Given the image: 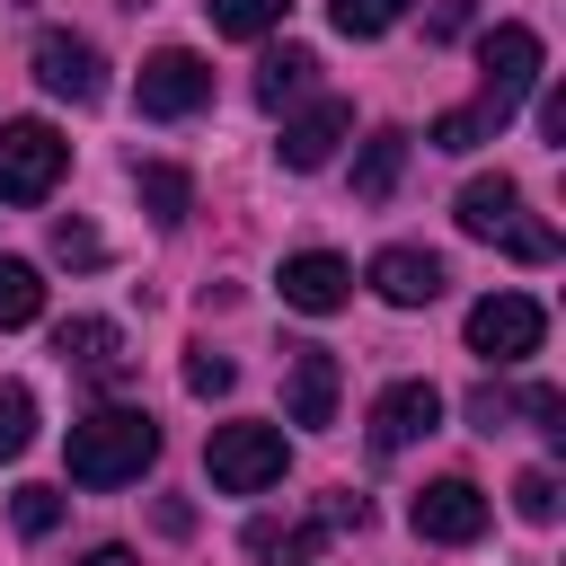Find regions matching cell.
Segmentation results:
<instances>
[{
    "label": "cell",
    "instance_id": "ba28073f",
    "mask_svg": "<svg viewBox=\"0 0 566 566\" xmlns=\"http://www.w3.org/2000/svg\"><path fill=\"white\" fill-rule=\"evenodd\" d=\"M442 424V389L433 380H389L380 398H371V451L389 460V451H407V442H424Z\"/></svg>",
    "mask_w": 566,
    "mask_h": 566
},
{
    "label": "cell",
    "instance_id": "4fadbf2b",
    "mask_svg": "<svg viewBox=\"0 0 566 566\" xmlns=\"http://www.w3.org/2000/svg\"><path fill=\"white\" fill-rule=\"evenodd\" d=\"M371 292H380L389 310H424V301L442 292V256H433V248H380V256H371Z\"/></svg>",
    "mask_w": 566,
    "mask_h": 566
},
{
    "label": "cell",
    "instance_id": "30bf717a",
    "mask_svg": "<svg viewBox=\"0 0 566 566\" xmlns=\"http://www.w3.org/2000/svg\"><path fill=\"white\" fill-rule=\"evenodd\" d=\"M336 389H345L336 354H327V345H292V363H283V407H292V424H336Z\"/></svg>",
    "mask_w": 566,
    "mask_h": 566
},
{
    "label": "cell",
    "instance_id": "e0dca14e",
    "mask_svg": "<svg viewBox=\"0 0 566 566\" xmlns=\"http://www.w3.org/2000/svg\"><path fill=\"white\" fill-rule=\"evenodd\" d=\"M398 168H407V133H371L363 159H354V195L363 203H389L398 195Z\"/></svg>",
    "mask_w": 566,
    "mask_h": 566
},
{
    "label": "cell",
    "instance_id": "6da1fadb",
    "mask_svg": "<svg viewBox=\"0 0 566 566\" xmlns=\"http://www.w3.org/2000/svg\"><path fill=\"white\" fill-rule=\"evenodd\" d=\"M71 478L80 486H133L150 460H159V424L142 416V407H97V416H80L71 424Z\"/></svg>",
    "mask_w": 566,
    "mask_h": 566
},
{
    "label": "cell",
    "instance_id": "9a60e30c",
    "mask_svg": "<svg viewBox=\"0 0 566 566\" xmlns=\"http://www.w3.org/2000/svg\"><path fill=\"white\" fill-rule=\"evenodd\" d=\"M310 80H318V53L310 44H274L265 62H256V106H292V97H310Z\"/></svg>",
    "mask_w": 566,
    "mask_h": 566
},
{
    "label": "cell",
    "instance_id": "277c9868",
    "mask_svg": "<svg viewBox=\"0 0 566 566\" xmlns=\"http://www.w3.org/2000/svg\"><path fill=\"white\" fill-rule=\"evenodd\" d=\"M478 71H486V88H478V115L504 133V115L539 88V35L531 27H495V35H478Z\"/></svg>",
    "mask_w": 566,
    "mask_h": 566
},
{
    "label": "cell",
    "instance_id": "7a4b0ae2",
    "mask_svg": "<svg viewBox=\"0 0 566 566\" xmlns=\"http://www.w3.org/2000/svg\"><path fill=\"white\" fill-rule=\"evenodd\" d=\"M203 469H212L221 495H265V486L292 469V442H283V424H212Z\"/></svg>",
    "mask_w": 566,
    "mask_h": 566
},
{
    "label": "cell",
    "instance_id": "d6986e66",
    "mask_svg": "<svg viewBox=\"0 0 566 566\" xmlns=\"http://www.w3.org/2000/svg\"><path fill=\"white\" fill-rule=\"evenodd\" d=\"M35 318H44V283H35V265L0 256V327H35Z\"/></svg>",
    "mask_w": 566,
    "mask_h": 566
},
{
    "label": "cell",
    "instance_id": "d4e9b609",
    "mask_svg": "<svg viewBox=\"0 0 566 566\" xmlns=\"http://www.w3.org/2000/svg\"><path fill=\"white\" fill-rule=\"evenodd\" d=\"M230 380H239V363H230V354H212V345H195V354H186V389H195V398H230Z\"/></svg>",
    "mask_w": 566,
    "mask_h": 566
},
{
    "label": "cell",
    "instance_id": "484cf974",
    "mask_svg": "<svg viewBox=\"0 0 566 566\" xmlns=\"http://www.w3.org/2000/svg\"><path fill=\"white\" fill-rule=\"evenodd\" d=\"M513 513H522V522H557V478H548V469H522V478H513Z\"/></svg>",
    "mask_w": 566,
    "mask_h": 566
},
{
    "label": "cell",
    "instance_id": "4316f807",
    "mask_svg": "<svg viewBox=\"0 0 566 566\" xmlns=\"http://www.w3.org/2000/svg\"><path fill=\"white\" fill-rule=\"evenodd\" d=\"M53 256H62V265H106V239H97L88 221H53Z\"/></svg>",
    "mask_w": 566,
    "mask_h": 566
},
{
    "label": "cell",
    "instance_id": "83f0119b",
    "mask_svg": "<svg viewBox=\"0 0 566 566\" xmlns=\"http://www.w3.org/2000/svg\"><path fill=\"white\" fill-rule=\"evenodd\" d=\"M504 248H513L522 265H548V256H557V230H548V221H504Z\"/></svg>",
    "mask_w": 566,
    "mask_h": 566
},
{
    "label": "cell",
    "instance_id": "44dd1931",
    "mask_svg": "<svg viewBox=\"0 0 566 566\" xmlns=\"http://www.w3.org/2000/svg\"><path fill=\"white\" fill-rule=\"evenodd\" d=\"M327 18H336V35H389L398 18H407V0H327Z\"/></svg>",
    "mask_w": 566,
    "mask_h": 566
},
{
    "label": "cell",
    "instance_id": "5bb4252c",
    "mask_svg": "<svg viewBox=\"0 0 566 566\" xmlns=\"http://www.w3.org/2000/svg\"><path fill=\"white\" fill-rule=\"evenodd\" d=\"M469 239H504V221H522V186L495 168V177H469L460 186V212H451Z\"/></svg>",
    "mask_w": 566,
    "mask_h": 566
},
{
    "label": "cell",
    "instance_id": "7402d4cb",
    "mask_svg": "<svg viewBox=\"0 0 566 566\" xmlns=\"http://www.w3.org/2000/svg\"><path fill=\"white\" fill-rule=\"evenodd\" d=\"M203 9H212V27H221V35H274L292 0H203Z\"/></svg>",
    "mask_w": 566,
    "mask_h": 566
},
{
    "label": "cell",
    "instance_id": "f1b7e54d",
    "mask_svg": "<svg viewBox=\"0 0 566 566\" xmlns=\"http://www.w3.org/2000/svg\"><path fill=\"white\" fill-rule=\"evenodd\" d=\"M522 416H531L548 442H566V389H548V380H539V389H522Z\"/></svg>",
    "mask_w": 566,
    "mask_h": 566
},
{
    "label": "cell",
    "instance_id": "5b68a950",
    "mask_svg": "<svg viewBox=\"0 0 566 566\" xmlns=\"http://www.w3.org/2000/svg\"><path fill=\"white\" fill-rule=\"evenodd\" d=\"M539 336H548V310H539L531 292H486V301L469 310V354H478V363H531Z\"/></svg>",
    "mask_w": 566,
    "mask_h": 566
},
{
    "label": "cell",
    "instance_id": "4dcf8cb0",
    "mask_svg": "<svg viewBox=\"0 0 566 566\" xmlns=\"http://www.w3.org/2000/svg\"><path fill=\"white\" fill-rule=\"evenodd\" d=\"M80 566H142V557H133V548H115V539H106V548H88V557H80Z\"/></svg>",
    "mask_w": 566,
    "mask_h": 566
},
{
    "label": "cell",
    "instance_id": "3957f363",
    "mask_svg": "<svg viewBox=\"0 0 566 566\" xmlns=\"http://www.w3.org/2000/svg\"><path fill=\"white\" fill-rule=\"evenodd\" d=\"M62 168H71V142L53 124H35V115L0 124V203H44L62 186Z\"/></svg>",
    "mask_w": 566,
    "mask_h": 566
},
{
    "label": "cell",
    "instance_id": "cb8c5ba5",
    "mask_svg": "<svg viewBox=\"0 0 566 566\" xmlns=\"http://www.w3.org/2000/svg\"><path fill=\"white\" fill-rule=\"evenodd\" d=\"M424 142H433V150H478V142H495V124H486L478 106H451V115H433Z\"/></svg>",
    "mask_w": 566,
    "mask_h": 566
},
{
    "label": "cell",
    "instance_id": "ac0fdd59",
    "mask_svg": "<svg viewBox=\"0 0 566 566\" xmlns=\"http://www.w3.org/2000/svg\"><path fill=\"white\" fill-rule=\"evenodd\" d=\"M133 186H142V212H150V221H168V230H177V221H186V203H195V177H186V168H168V159L133 168Z\"/></svg>",
    "mask_w": 566,
    "mask_h": 566
},
{
    "label": "cell",
    "instance_id": "ffe728a7",
    "mask_svg": "<svg viewBox=\"0 0 566 566\" xmlns=\"http://www.w3.org/2000/svg\"><path fill=\"white\" fill-rule=\"evenodd\" d=\"M35 442V389L27 380H0V460H18Z\"/></svg>",
    "mask_w": 566,
    "mask_h": 566
},
{
    "label": "cell",
    "instance_id": "603a6c76",
    "mask_svg": "<svg viewBox=\"0 0 566 566\" xmlns=\"http://www.w3.org/2000/svg\"><path fill=\"white\" fill-rule=\"evenodd\" d=\"M9 522H18V539H53L62 531V495L53 486H18L9 495Z\"/></svg>",
    "mask_w": 566,
    "mask_h": 566
},
{
    "label": "cell",
    "instance_id": "52a82bcc",
    "mask_svg": "<svg viewBox=\"0 0 566 566\" xmlns=\"http://www.w3.org/2000/svg\"><path fill=\"white\" fill-rule=\"evenodd\" d=\"M486 495L469 486V478H433V486H416V504H407V522H416V539H433V548H469V539H486Z\"/></svg>",
    "mask_w": 566,
    "mask_h": 566
},
{
    "label": "cell",
    "instance_id": "8992f818",
    "mask_svg": "<svg viewBox=\"0 0 566 566\" xmlns=\"http://www.w3.org/2000/svg\"><path fill=\"white\" fill-rule=\"evenodd\" d=\"M133 97H142V115H159V124H177V115H195V106H212V62H203V53H186V44H159V53L142 62V80H133Z\"/></svg>",
    "mask_w": 566,
    "mask_h": 566
},
{
    "label": "cell",
    "instance_id": "9c48e42d",
    "mask_svg": "<svg viewBox=\"0 0 566 566\" xmlns=\"http://www.w3.org/2000/svg\"><path fill=\"white\" fill-rule=\"evenodd\" d=\"M35 80L53 88V97H71V106H97L106 97V62H97V44L88 35H35Z\"/></svg>",
    "mask_w": 566,
    "mask_h": 566
},
{
    "label": "cell",
    "instance_id": "7c38bea8",
    "mask_svg": "<svg viewBox=\"0 0 566 566\" xmlns=\"http://www.w3.org/2000/svg\"><path fill=\"white\" fill-rule=\"evenodd\" d=\"M345 133H354V106H345V97H318L310 115H292V124H283V142H274V150H283V168H301V177H310V168H327V159H336V142H345Z\"/></svg>",
    "mask_w": 566,
    "mask_h": 566
},
{
    "label": "cell",
    "instance_id": "2e32d148",
    "mask_svg": "<svg viewBox=\"0 0 566 566\" xmlns=\"http://www.w3.org/2000/svg\"><path fill=\"white\" fill-rule=\"evenodd\" d=\"M53 345H62V363H80V371H97V380L124 371V327H106V318H71Z\"/></svg>",
    "mask_w": 566,
    "mask_h": 566
},
{
    "label": "cell",
    "instance_id": "8fae6325",
    "mask_svg": "<svg viewBox=\"0 0 566 566\" xmlns=\"http://www.w3.org/2000/svg\"><path fill=\"white\" fill-rule=\"evenodd\" d=\"M283 301L310 310V318H327V310L354 301V265L327 256V248H301V256H283Z\"/></svg>",
    "mask_w": 566,
    "mask_h": 566
},
{
    "label": "cell",
    "instance_id": "f546056e",
    "mask_svg": "<svg viewBox=\"0 0 566 566\" xmlns=\"http://www.w3.org/2000/svg\"><path fill=\"white\" fill-rule=\"evenodd\" d=\"M539 133H548V142H566V97H557V88L539 97Z\"/></svg>",
    "mask_w": 566,
    "mask_h": 566
}]
</instances>
